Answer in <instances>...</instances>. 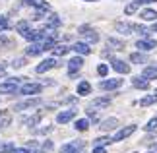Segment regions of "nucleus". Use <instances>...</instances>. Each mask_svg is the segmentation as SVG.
Returning a JSON list of instances; mask_svg holds the SVG:
<instances>
[{
    "instance_id": "nucleus-1",
    "label": "nucleus",
    "mask_w": 157,
    "mask_h": 153,
    "mask_svg": "<svg viewBox=\"0 0 157 153\" xmlns=\"http://www.w3.org/2000/svg\"><path fill=\"white\" fill-rule=\"evenodd\" d=\"M120 85H122V79H120V78H113V79H103V82L99 83V87L103 91H113V89H118Z\"/></svg>"
},
{
    "instance_id": "nucleus-2",
    "label": "nucleus",
    "mask_w": 157,
    "mask_h": 153,
    "mask_svg": "<svg viewBox=\"0 0 157 153\" xmlns=\"http://www.w3.org/2000/svg\"><path fill=\"white\" fill-rule=\"evenodd\" d=\"M134 132H136V124L126 126V128H122V130H118L117 134H114V136H113V142H122V140H126L128 136H132Z\"/></svg>"
},
{
    "instance_id": "nucleus-3",
    "label": "nucleus",
    "mask_w": 157,
    "mask_h": 153,
    "mask_svg": "<svg viewBox=\"0 0 157 153\" xmlns=\"http://www.w3.org/2000/svg\"><path fill=\"white\" fill-rule=\"evenodd\" d=\"M56 60L54 58H47V60H43L41 64H37V68H35V72L37 74H45V72H49V70H52V68H56Z\"/></svg>"
},
{
    "instance_id": "nucleus-4",
    "label": "nucleus",
    "mask_w": 157,
    "mask_h": 153,
    "mask_svg": "<svg viewBox=\"0 0 157 153\" xmlns=\"http://www.w3.org/2000/svg\"><path fill=\"white\" fill-rule=\"evenodd\" d=\"M23 37H25L27 41H31V43H39V41H43L47 35H45L43 29H41V31L39 29H29L27 33H23Z\"/></svg>"
},
{
    "instance_id": "nucleus-5",
    "label": "nucleus",
    "mask_w": 157,
    "mask_h": 153,
    "mask_svg": "<svg viewBox=\"0 0 157 153\" xmlns=\"http://www.w3.org/2000/svg\"><path fill=\"white\" fill-rule=\"evenodd\" d=\"M78 31H80V33L83 35V37H86V39L89 41V43H97V41H99V35L95 33V31H93V29L89 27V25H82L80 29H78Z\"/></svg>"
},
{
    "instance_id": "nucleus-6",
    "label": "nucleus",
    "mask_w": 157,
    "mask_h": 153,
    "mask_svg": "<svg viewBox=\"0 0 157 153\" xmlns=\"http://www.w3.org/2000/svg\"><path fill=\"white\" fill-rule=\"evenodd\" d=\"M41 105V99L39 97H33V99H27V101H21L14 107V111H25V109H31V107H37Z\"/></svg>"
},
{
    "instance_id": "nucleus-7",
    "label": "nucleus",
    "mask_w": 157,
    "mask_h": 153,
    "mask_svg": "<svg viewBox=\"0 0 157 153\" xmlns=\"http://www.w3.org/2000/svg\"><path fill=\"white\" fill-rule=\"evenodd\" d=\"M43 89L39 83H23L21 87H20V93L21 95H35V93H39V91Z\"/></svg>"
},
{
    "instance_id": "nucleus-8",
    "label": "nucleus",
    "mask_w": 157,
    "mask_h": 153,
    "mask_svg": "<svg viewBox=\"0 0 157 153\" xmlns=\"http://www.w3.org/2000/svg\"><path fill=\"white\" fill-rule=\"evenodd\" d=\"M82 66H83V60H82V56H76V58H72L70 62H68V74H70V76H74L76 72H80V70H82Z\"/></svg>"
},
{
    "instance_id": "nucleus-9",
    "label": "nucleus",
    "mask_w": 157,
    "mask_h": 153,
    "mask_svg": "<svg viewBox=\"0 0 157 153\" xmlns=\"http://www.w3.org/2000/svg\"><path fill=\"white\" fill-rule=\"evenodd\" d=\"M155 47H157V43L153 39H140L136 43V48H140V51H144V52L151 51V48H155Z\"/></svg>"
},
{
    "instance_id": "nucleus-10",
    "label": "nucleus",
    "mask_w": 157,
    "mask_h": 153,
    "mask_svg": "<svg viewBox=\"0 0 157 153\" xmlns=\"http://www.w3.org/2000/svg\"><path fill=\"white\" fill-rule=\"evenodd\" d=\"M113 70L118 72V74H128V72H130V64H126L124 60L114 58V60H113Z\"/></svg>"
},
{
    "instance_id": "nucleus-11",
    "label": "nucleus",
    "mask_w": 157,
    "mask_h": 153,
    "mask_svg": "<svg viewBox=\"0 0 157 153\" xmlns=\"http://www.w3.org/2000/svg\"><path fill=\"white\" fill-rule=\"evenodd\" d=\"M74 116H76V111H72V109L70 111H62V113L56 114V122L58 124H66V122H70Z\"/></svg>"
},
{
    "instance_id": "nucleus-12",
    "label": "nucleus",
    "mask_w": 157,
    "mask_h": 153,
    "mask_svg": "<svg viewBox=\"0 0 157 153\" xmlns=\"http://www.w3.org/2000/svg\"><path fill=\"white\" fill-rule=\"evenodd\" d=\"M45 48H43V43H31L27 48H25V52H27V56H37V54H41Z\"/></svg>"
},
{
    "instance_id": "nucleus-13",
    "label": "nucleus",
    "mask_w": 157,
    "mask_h": 153,
    "mask_svg": "<svg viewBox=\"0 0 157 153\" xmlns=\"http://www.w3.org/2000/svg\"><path fill=\"white\" fill-rule=\"evenodd\" d=\"M17 91V83L16 82H6V83H0V93H16Z\"/></svg>"
},
{
    "instance_id": "nucleus-14",
    "label": "nucleus",
    "mask_w": 157,
    "mask_h": 153,
    "mask_svg": "<svg viewBox=\"0 0 157 153\" xmlns=\"http://www.w3.org/2000/svg\"><path fill=\"white\" fill-rule=\"evenodd\" d=\"M114 29H117L118 33L130 35V33H132V23H126V21H117V23H114Z\"/></svg>"
},
{
    "instance_id": "nucleus-15",
    "label": "nucleus",
    "mask_w": 157,
    "mask_h": 153,
    "mask_svg": "<svg viewBox=\"0 0 157 153\" xmlns=\"http://www.w3.org/2000/svg\"><path fill=\"white\" fill-rule=\"evenodd\" d=\"M117 126H118V120H117V118H107V120L101 122L99 128H101L103 132H109V130H114Z\"/></svg>"
},
{
    "instance_id": "nucleus-16",
    "label": "nucleus",
    "mask_w": 157,
    "mask_h": 153,
    "mask_svg": "<svg viewBox=\"0 0 157 153\" xmlns=\"http://www.w3.org/2000/svg\"><path fill=\"white\" fill-rule=\"evenodd\" d=\"M132 85H134L136 89H149V82L146 78H132Z\"/></svg>"
},
{
    "instance_id": "nucleus-17",
    "label": "nucleus",
    "mask_w": 157,
    "mask_h": 153,
    "mask_svg": "<svg viewBox=\"0 0 157 153\" xmlns=\"http://www.w3.org/2000/svg\"><path fill=\"white\" fill-rule=\"evenodd\" d=\"M142 78H146V79H157V66H147V68H144Z\"/></svg>"
},
{
    "instance_id": "nucleus-18",
    "label": "nucleus",
    "mask_w": 157,
    "mask_h": 153,
    "mask_svg": "<svg viewBox=\"0 0 157 153\" xmlns=\"http://www.w3.org/2000/svg\"><path fill=\"white\" fill-rule=\"evenodd\" d=\"M140 17H142L144 21H155L157 20V12L151 10V8H147V10H144L142 14H140Z\"/></svg>"
},
{
    "instance_id": "nucleus-19",
    "label": "nucleus",
    "mask_w": 157,
    "mask_h": 153,
    "mask_svg": "<svg viewBox=\"0 0 157 153\" xmlns=\"http://www.w3.org/2000/svg\"><path fill=\"white\" fill-rule=\"evenodd\" d=\"M72 51H76L78 54H89V52H91V48H89L87 43H76V45L72 47Z\"/></svg>"
},
{
    "instance_id": "nucleus-20",
    "label": "nucleus",
    "mask_w": 157,
    "mask_h": 153,
    "mask_svg": "<svg viewBox=\"0 0 157 153\" xmlns=\"http://www.w3.org/2000/svg\"><path fill=\"white\" fill-rule=\"evenodd\" d=\"M107 47H111V48H114V51H122V48H124V43L120 41V39L109 37V39H107Z\"/></svg>"
},
{
    "instance_id": "nucleus-21",
    "label": "nucleus",
    "mask_w": 157,
    "mask_h": 153,
    "mask_svg": "<svg viewBox=\"0 0 157 153\" xmlns=\"http://www.w3.org/2000/svg\"><path fill=\"white\" fill-rule=\"evenodd\" d=\"M51 51H52L54 56H64V54L68 52V51H72V48H70V47H66V45H54Z\"/></svg>"
},
{
    "instance_id": "nucleus-22",
    "label": "nucleus",
    "mask_w": 157,
    "mask_h": 153,
    "mask_svg": "<svg viewBox=\"0 0 157 153\" xmlns=\"http://www.w3.org/2000/svg\"><path fill=\"white\" fill-rule=\"evenodd\" d=\"M91 93V85L89 82H80L78 83V95H89Z\"/></svg>"
},
{
    "instance_id": "nucleus-23",
    "label": "nucleus",
    "mask_w": 157,
    "mask_h": 153,
    "mask_svg": "<svg viewBox=\"0 0 157 153\" xmlns=\"http://www.w3.org/2000/svg\"><path fill=\"white\" fill-rule=\"evenodd\" d=\"M147 60L146 54H142V52H132L130 54V62H134V64H144Z\"/></svg>"
},
{
    "instance_id": "nucleus-24",
    "label": "nucleus",
    "mask_w": 157,
    "mask_h": 153,
    "mask_svg": "<svg viewBox=\"0 0 157 153\" xmlns=\"http://www.w3.org/2000/svg\"><path fill=\"white\" fill-rule=\"evenodd\" d=\"M111 105V99L109 97H97V99H93L91 107H109Z\"/></svg>"
},
{
    "instance_id": "nucleus-25",
    "label": "nucleus",
    "mask_w": 157,
    "mask_h": 153,
    "mask_svg": "<svg viewBox=\"0 0 157 153\" xmlns=\"http://www.w3.org/2000/svg\"><path fill=\"white\" fill-rule=\"evenodd\" d=\"M74 126H76L78 132H86L87 128H89V120H87V118H80V120H76Z\"/></svg>"
},
{
    "instance_id": "nucleus-26",
    "label": "nucleus",
    "mask_w": 157,
    "mask_h": 153,
    "mask_svg": "<svg viewBox=\"0 0 157 153\" xmlns=\"http://www.w3.org/2000/svg\"><path fill=\"white\" fill-rule=\"evenodd\" d=\"M155 103H157V93H155V95L144 97V99L140 101V105H142V107H149V105H155Z\"/></svg>"
},
{
    "instance_id": "nucleus-27",
    "label": "nucleus",
    "mask_w": 157,
    "mask_h": 153,
    "mask_svg": "<svg viewBox=\"0 0 157 153\" xmlns=\"http://www.w3.org/2000/svg\"><path fill=\"white\" fill-rule=\"evenodd\" d=\"M58 25H60V20H58V16H56V14H51V16H49V20H47V27L54 29V27H58Z\"/></svg>"
},
{
    "instance_id": "nucleus-28",
    "label": "nucleus",
    "mask_w": 157,
    "mask_h": 153,
    "mask_svg": "<svg viewBox=\"0 0 157 153\" xmlns=\"http://www.w3.org/2000/svg\"><path fill=\"white\" fill-rule=\"evenodd\" d=\"M111 142H113V138H107V136H103V138H97V140H93L95 147H105V145H109Z\"/></svg>"
},
{
    "instance_id": "nucleus-29",
    "label": "nucleus",
    "mask_w": 157,
    "mask_h": 153,
    "mask_svg": "<svg viewBox=\"0 0 157 153\" xmlns=\"http://www.w3.org/2000/svg\"><path fill=\"white\" fill-rule=\"evenodd\" d=\"M29 29H31V25H29V21H25V20L20 21V23L16 25V31H17V33H21V35H23V33H27Z\"/></svg>"
},
{
    "instance_id": "nucleus-30",
    "label": "nucleus",
    "mask_w": 157,
    "mask_h": 153,
    "mask_svg": "<svg viewBox=\"0 0 157 153\" xmlns=\"http://www.w3.org/2000/svg\"><path fill=\"white\" fill-rule=\"evenodd\" d=\"M31 6H35V8H37V10H49V4H47L45 2V0H33V2H31Z\"/></svg>"
},
{
    "instance_id": "nucleus-31",
    "label": "nucleus",
    "mask_w": 157,
    "mask_h": 153,
    "mask_svg": "<svg viewBox=\"0 0 157 153\" xmlns=\"http://www.w3.org/2000/svg\"><path fill=\"white\" fill-rule=\"evenodd\" d=\"M39 120H41V113H37L35 116H31V118H23V122H25L27 126H35Z\"/></svg>"
},
{
    "instance_id": "nucleus-32",
    "label": "nucleus",
    "mask_w": 157,
    "mask_h": 153,
    "mask_svg": "<svg viewBox=\"0 0 157 153\" xmlns=\"http://www.w3.org/2000/svg\"><path fill=\"white\" fill-rule=\"evenodd\" d=\"M138 6H140L138 2H132V4H128V6L124 8V14H126V16H132V14H134V12L138 10Z\"/></svg>"
},
{
    "instance_id": "nucleus-33",
    "label": "nucleus",
    "mask_w": 157,
    "mask_h": 153,
    "mask_svg": "<svg viewBox=\"0 0 157 153\" xmlns=\"http://www.w3.org/2000/svg\"><path fill=\"white\" fill-rule=\"evenodd\" d=\"M144 128H146V132H153V130H157V118H151Z\"/></svg>"
},
{
    "instance_id": "nucleus-34",
    "label": "nucleus",
    "mask_w": 157,
    "mask_h": 153,
    "mask_svg": "<svg viewBox=\"0 0 157 153\" xmlns=\"http://www.w3.org/2000/svg\"><path fill=\"white\" fill-rule=\"evenodd\" d=\"M10 120H12V116H10V114H2V116H0V128L8 126V124H10Z\"/></svg>"
},
{
    "instance_id": "nucleus-35",
    "label": "nucleus",
    "mask_w": 157,
    "mask_h": 153,
    "mask_svg": "<svg viewBox=\"0 0 157 153\" xmlns=\"http://www.w3.org/2000/svg\"><path fill=\"white\" fill-rule=\"evenodd\" d=\"M97 74H99V76H107V74H109V66H107V64H99V66H97Z\"/></svg>"
},
{
    "instance_id": "nucleus-36",
    "label": "nucleus",
    "mask_w": 157,
    "mask_h": 153,
    "mask_svg": "<svg viewBox=\"0 0 157 153\" xmlns=\"http://www.w3.org/2000/svg\"><path fill=\"white\" fill-rule=\"evenodd\" d=\"M21 66H25V58H14L12 68H21Z\"/></svg>"
},
{
    "instance_id": "nucleus-37",
    "label": "nucleus",
    "mask_w": 157,
    "mask_h": 153,
    "mask_svg": "<svg viewBox=\"0 0 157 153\" xmlns=\"http://www.w3.org/2000/svg\"><path fill=\"white\" fill-rule=\"evenodd\" d=\"M8 27H10V23L6 20V16H0V31H4V29H8Z\"/></svg>"
},
{
    "instance_id": "nucleus-38",
    "label": "nucleus",
    "mask_w": 157,
    "mask_h": 153,
    "mask_svg": "<svg viewBox=\"0 0 157 153\" xmlns=\"http://www.w3.org/2000/svg\"><path fill=\"white\" fill-rule=\"evenodd\" d=\"M12 149H14L12 143H0V151H12Z\"/></svg>"
},
{
    "instance_id": "nucleus-39",
    "label": "nucleus",
    "mask_w": 157,
    "mask_h": 153,
    "mask_svg": "<svg viewBox=\"0 0 157 153\" xmlns=\"http://www.w3.org/2000/svg\"><path fill=\"white\" fill-rule=\"evenodd\" d=\"M10 153H29V149L27 147H14Z\"/></svg>"
},
{
    "instance_id": "nucleus-40",
    "label": "nucleus",
    "mask_w": 157,
    "mask_h": 153,
    "mask_svg": "<svg viewBox=\"0 0 157 153\" xmlns=\"http://www.w3.org/2000/svg\"><path fill=\"white\" fill-rule=\"evenodd\" d=\"M10 45V39H6V37H0V47H8Z\"/></svg>"
},
{
    "instance_id": "nucleus-41",
    "label": "nucleus",
    "mask_w": 157,
    "mask_h": 153,
    "mask_svg": "<svg viewBox=\"0 0 157 153\" xmlns=\"http://www.w3.org/2000/svg\"><path fill=\"white\" fill-rule=\"evenodd\" d=\"M93 153H107L105 147H93Z\"/></svg>"
},
{
    "instance_id": "nucleus-42",
    "label": "nucleus",
    "mask_w": 157,
    "mask_h": 153,
    "mask_svg": "<svg viewBox=\"0 0 157 153\" xmlns=\"http://www.w3.org/2000/svg\"><path fill=\"white\" fill-rule=\"evenodd\" d=\"M138 4H151V2H157V0H136Z\"/></svg>"
},
{
    "instance_id": "nucleus-43",
    "label": "nucleus",
    "mask_w": 157,
    "mask_h": 153,
    "mask_svg": "<svg viewBox=\"0 0 157 153\" xmlns=\"http://www.w3.org/2000/svg\"><path fill=\"white\" fill-rule=\"evenodd\" d=\"M43 149H52V143L49 142V140H47V142L43 143Z\"/></svg>"
},
{
    "instance_id": "nucleus-44",
    "label": "nucleus",
    "mask_w": 157,
    "mask_h": 153,
    "mask_svg": "<svg viewBox=\"0 0 157 153\" xmlns=\"http://www.w3.org/2000/svg\"><path fill=\"white\" fill-rule=\"evenodd\" d=\"M4 68H6V64H4V62H0V72H4Z\"/></svg>"
},
{
    "instance_id": "nucleus-45",
    "label": "nucleus",
    "mask_w": 157,
    "mask_h": 153,
    "mask_svg": "<svg viewBox=\"0 0 157 153\" xmlns=\"http://www.w3.org/2000/svg\"><path fill=\"white\" fill-rule=\"evenodd\" d=\"M151 31H155V33H157V23H153V27H151Z\"/></svg>"
},
{
    "instance_id": "nucleus-46",
    "label": "nucleus",
    "mask_w": 157,
    "mask_h": 153,
    "mask_svg": "<svg viewBox=\"0 0 157 153\" xmlns=\"http://www.w3.org/2000/svg\"><path fill=\"white\" fill-rule=\"evenodd\" d=\"M86 2H99V0H86Z\"/></svg>"
},
{
    "instance_id": "nucleus-47",
    "label": "nucleus",
    "mask_w": 157,
    "mask_h": 153,
    "mask_svg": "<svg viewBox=\"0 0 157 153\" xmlns=\"http://www.w3.org/2000/svg\"><path fill=\"white\" fill-rule=\"evenodd\" d=\"M33 153H45V151H33Z\"/></svg>"
},
{
    "instance_id": "nucleus-48",
    "label": "nucleus",
    "mask_w": 157,
    "mask_h": 153,
    "mask_svg": "<svg viewBox=\"0 0 157 153\" xmlns=\"http://www.w3.org/2000/svg\"><path fill=\"white\" fill-rule=\"evenodd\" d=\"M149 153H153V151H149Z\"/></svg>"
},
{
    "instance_id": "nucleus-49",
    "label": "nucleus",
    "mask_w": 157,
    "mask_h": 153,
    "mask_svg": "<svg viewBox=\"0 0 157 153\" xmlns=\"http://www.w3.org/2000/svg\"><path fill=\"white\" fill-rule=\"evenodd\" d=\"M155 147H157V143H155Z\"/></svg>"
},
{
    "instance_id": "nucleus-50",
    "label": "nucleus",
    "mask_w": 157,
    "mask_h": 153,
    "mask_svg": "<svg viewBox=\"0 0 157 153\" xmlns=\"http://www.w3.org/2000/svg\"><path fill=\"white\" fill-rule=\"evenodd\" d=\"M155 93H157V89H155Z\"/></svg>"
}]
</instances>
